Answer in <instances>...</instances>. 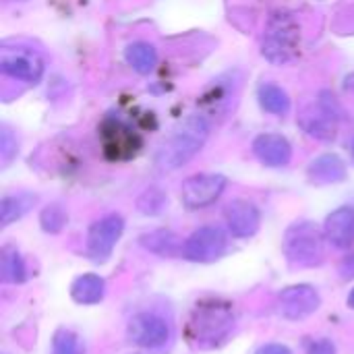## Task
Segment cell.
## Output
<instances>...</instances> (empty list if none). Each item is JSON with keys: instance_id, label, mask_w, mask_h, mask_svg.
<instances>
[{"instance_id": "5bb4252c", "label": "cell", "mask_w": 354, "mask_h": 354, "mask_svg": "<svg viewBox=\"0 0 354 354\" xmlns=\"http://www.w3.org/2000/svg\"><path fill=\"white\" fill-rule=\"evenodd\" d=\"M253 153L268 168H284L292 160V145L278 133H261L253 139Z\"/></svg>"}, {"instance_id": "5b68a950", "label": "cell", "mask_w": 354, "mask_h": 354, "mask_svg": "<svg viewBox=\"0 0 354 354\" xmlns=\"http://www.w3.org/2000/svg\"><path fill=\"white\" fill-rule=\"evenodd\" d=\"M0 71L10 79L35 85L44 77L46 62H44L41 54L29 46L2 44V48H0Z\"/></svg>"}, {"instance_id": "8992f818", "label": "cell", "mask_w": 354, "mask_h": 354, "mask_svg": "<svg viewBox=\"0 0 354 354\" xmlns=\"http://www.w3.org/2000/svg\"><path fill=\"white\" fill-rule=\"evenodd\" d=\"M338 118H340V106L336 97L330 93H322L317 106L305 110L299 122L307 135L319 141H332L338 133Z\"/></svg>"}, {"instance_id": "ffe728a7", "label": "cell", "mask_w": 354, "mask_h": 354, "mask_svg": "<svg viewBox=\"0 0 354 354\" xmlns=\"http://www.w3.org/2000/svg\"><path fill=\"white\" fill-rule=\"evenodd\" d=\"M0 278L4 284H21L27 280V268L21 253L15 247H2L0 253Z\"/></svg>"}, {"instance_id": "d4e9b609", "label": "cell", "mask_w": 354, "mask_h": 354, "mask_svg": "<svg viewBox=\"0 0 354 354\" xmlns=\"http://www.w3.org/2000/svg\"><path fill=\"white\" fill-rule=\"evenodd\" d=\"M52 354H81V340L71 330H58L52 340Z\"/></svg>"}, {"instance_id": "6da1fadb", "label": "cell", "mask_w": 354, "mask_h": 354, "mask_svg": "<svg viewBox=\"0 0 354 354\" xmlns=\"http://www.w3.org/2000/svg\"><path fill=\"white\" fill-rule=\"evenodd\" d=\"M209 137V120L203 114L187 116L172 135L164 141V145L156 153V164L160 170H176L191 162Z\"/></svg>"}, {"instance_id": "44dd1931", "label": "cell", "mask_w": 354, "mask_h": 354, "mask_svg": "<svg viewBox=\"0 0 354 354\" xmlns=\"http://www.w3.org/2000/svg\"><path fill=\"white\" fill-rule=\"evenodd\" d=\"M37 203V197L31 193H19V195H6L0 203V224L8 226L17 220H21L33 205Z\"/></svg>"}, {"instance_id": "83f0119b", "label": "cell", "mask_w": 354, "mask_h": 354, "mask_svg": "<svg viewBox=\"0 0 354 354\" xmlns=\"http://www.w3.org/2000/svg\"><path fill=\"white\" fill-rule=\"evenodd\" d=\"M340 274L344 280H353L354 278V253L348 255L342 263H340Z\"/></svg>"}, {"instance_id": "1f68e13d", "label": "cell", "mask_w": 354, "mask_h": 354, "mask_svg": "<svg viewBox=\"0 0 354 354\" xmlns=\"http://www.w3.org/2000/svg\"><path fill=\"white\" fill-rule=\"evenodd\" d=\"M353 160H354V143H353Z\"/></svg>"}, {"instance_id": "9a60e30c", "label": "cell", "mask_w": 354, "mask_h": 354, "mask_svg": "<svg viewBox=\"0 0 354 354\" xmlns=\"http://www.w3.org/2000/svg\"><path fill=\"white\" fill-rule=\"evenodd\" d=\"M324 232L330 245L336 249H348L354 243V207H338L334 209L324 224Z\"/></svg>"}, {"instance_id": "30bf717a", "label": "cell", "mask_w": 354, "mask_h": 354, "mask_svg": "<svg viewBox=\"0 0 354 354\" xmlns=\"http://www.w3.org/2000/svg\"><path fill=\"white\" fill-rule=\"evenodd\" d=\"M278 313L284 319L301 322L309 315H313L322 307V297L315 286L311 284H295L284 288L278 295Z\"/></svg>"}, {"instance_id": "e0dca14e", "label": "cell", "mask_w": 354, "mask_h": 354, "mask_svg": "<svg viewBox=\"0 0 354 354\" xmlns=\"http://www.w3.org/2000/svg\"><path fill=\"white\" fill-rule=\"evenodd\" d=\"M106 295V282L97 274H83L71 284V297L79 305H97Z\"/></svg>"}, {"instance_id": "7402d4cb", "label": "cell", "mask_w": 354, "mask_h": 354, "mask_svg": "<svg viewBox=\"0 0 354 354\" xmlns=\"http://www.w3.org/2000/svg\"><path fill=\"white\" fill-rule=\"evenodd\" d=\"M141 243L149 251H153L158 255H164V257H172V255L178 253V249H183L180 243H178V236L174 232H170V230H156L151 234H145L141 239Z\"/></svg>"}, {"instance_id": "4dcf8cb0", "label": "cell", "mask_w": 354, "mask_h": 354, "mask_svg": "<svg viewBox=\"0 0 354 354\" xmlns=\"http://www.w3.org/2000/svg\"><path fill=\"white\" fill-rule=\"evenodd\" d=\"M348 307H353L354 309V288L351 290V295H348Z\"/></svg>"}, {"instance_id": "277c9868", "label": "cell", "mask_w": 354, "mask_h": 354, "mask_svg": "<svg viewBox=\"0 0 354 354\" xmlns=\"http://www.w3.org/2000/svg\"><path fill=\"white\" fill-rule=\"evenodd\" d=\"M97 135L104 156L112 162L133 160L143 147V137L118 116H106L97 129Z\"/></svg>"}, {"instance_id": "3957f363", "label": "cell", "mask_w": 354, "mask_h": 354, "mask_svg": "<svg viewBox=\"0 0 354 354\" xmlns=\"http://www.w3.org/2000/svg\"><path fill=\"white\" fill-rule=\"evenodd\" d=\"M301 50V27L292 12L278 10L270 17L261 39V54L272 64L290 62Z\"/></svg>"}, {"instance_id": "f546056e", "label": "cell", "mask_w": 354, "mask_h": 354, "mask_svg": "<svg viewBox=\"0 0 354 354\" xmlns=\"http://www.w3.org/2000/svg\"><path fill=\"white\" fill-rule=\"evenodd\" d=\"M344 89H346V91H351V93H354V73H351V75H346V77H344Z\"/></svg>"}, {"instance_id": "ac0fdd59", "label": "cell", "mask_w": 354, "mask_h": 354, "mask_svg": "<svg viewBox=\"0 0 354 354\" xmlns=\"http://www.w3.org/2000/svg\"><path fill=\"white\" fill-rule=\"evenodd\" d=\"M124 60L135 73L149 75L158 66V50L149 41H133L124 50Z\"/></svg>"}, {"instance_id": "484cf974", "label": "cell", "mask_w": 354, "mask_h": 354, "mask_svg": "<svg viewBox=\"0 0 354 354\" xmlns=\"http://www.w3.org/2000/svg\"><path fill=\"white\" fill-rule=\"evenodd\" d=\"M17 151H19L17 137L12 135V131L8 127H2V133H0V158H2V164L8 166L12 162V158L17 156Z\"/></svg>"}, {"instance_id": "f1b7e54d", "label": "cell", "mask_w": 354, "mask_h": 354, "mask_svg": "<svg viewBox=\"0 0 354 354\" xmlns=\"http://www.w3.org/2000/svg\"><path fill=\"white\" fill-rule=\"evenodd\" d=\"M255 354H292V351L284 344H266Z\"/></svg>"}, {"instance_id": "8fae6325", "label": "cell", "mask_w": 354, "mask_h": 354, "mask_svg": "<svg viewBox=\"0 0 354 354\" xmlns=\"http://www.w3.org/2000/svg\"><path fill=\"white\" fill-rule=\"evenodd\" d=\"M129 340L141 348H160L170 340L168 324L153 313H139L129 322Z\"/></svg>"}, {"instance_id": "d6986e66", "label": "cell", "mask_w": 354, "mask_h": 354, "mask_svg": "<svg viewBox=\"0 0 354 354\" xmlns=\"http://www.w3.org/2000/svg\"><path fill=\"white\" fill-rule=\"evenodd\" d=\"M257 100L259 106L274 116H286L290 112V95L276 83H261L257 87Z\"/></svg>"}, {"instance_id": "4fadbf2b", "label": "cell", "mask_w": 354, "mask_h": 354, "mask_svg": "<svg viewBox=\"0 0 354 354\" xmlns=\"http://www.w3.org/2000/svg\"><path fill=\"white\" fill-rule=\"evenodd\" d=\"M224 218L228 224V230L236 239H249L259 230L261 224V212L259 207L249 199H234L226 205Z\"/></svg>"}, {"instance_id": "52a82bcc", "label": "cell", "mask_w": 354, "mask_h": 354, "mask_svg": "<svg viewBox=\"0 0 354 354\" xmlns=\"http://www.w3.org/2000/svg\"><path fill=\"white\" fill-rule=\"evenodd\" d=\"M226 247H228V239L222 228L203 226L185 241L183 255L193 263H214L226 253Z\"/></svg>"}, {"instance_id": "4316f807", "label": "cell", "mask_w": 354, "mask_h": 354, "mask_svg": "<svg viewBox=\"0 0 354 354\" xmlns=\"http://www.w3.org/2000/svg\"><path fill=\"white\" fill-rule=\"evenodd\" d=\"M307 354H336V344L328 338H307L305 340Z\"/></svg>"}, {"instance_id": "7c38bea8", "label": "cell", "mask_w": 354, "mask_h": 354, "mask_svg": "<svg viewBox=\"0 0 354 354\" xmlns=\"http://www.w3.org/2000/svg\"><path fill=\"white\" fill-rule=\"evenodd\" d=\"M232 326V315L226 307H201L195 311L193 330L197 342H216L226 336Z\"/></svg>"}, {"instance_id": "ba28073f", "label": "cell", "mask_w": 354, "mask_h": 354, "mask_svg": "<svg viewBox=\"0 0 354 354\" xmlns=\"http://www.w3.org/2000/svg\"><path fill=\"white\" fill-rule=\"evenodd\" d=\"M122 232H124V220L118 214H108L102 220L93 222L89 232H87V255H89V259L95 263H104L112 255Z\"/></svg>"}, {"instance_id": "2e32d148", "label": "cell", "mask_w": 354, "mask_h": 354, "mask_svg": "<svg viewBox=\"0 0 354 354\" xmlns=\"http://www.w3.org/2000/svg\"><path fill=\"white\" fill-rule=\"evenodd\" d=\"M307 176L313 185H336V183L346 180L348 170H346V164L340 156L324 153L309 164Z\"/></svg>"}, {"instance_id": "9c48e42d", "label": "cell", "mask_w": 354, "mask_h": 354, "mask_svg": "<svg viewBox=\"0 0 354 354\" xmlns=\"http://www.w3.org/2000/svg\"><path fill=\"white\" fill-rule=\"evenodd\" d=\"M226 183L228 180L222 174H193L183 183L180 199L189 209H203L220 199V195L226 189Z\"/></svg>"}, {"instance_id": "7a4b0ae2", "label": "cell", "mask_w": 354, "mask_h": 354, "mask_svg": "<svg viewBox=\"0 0 354 354\" xmlns=\"http://www.w3.org/2000/svg\"><path fill=\"white\" fill-rule=\"evenodd\" d=\"M326 241H328L326 232H322L317 224L303 220V222H295L284 232L282 251L292 268L299 270L315 268L326 257Z\"/></svg>"}, {"instance_id": "603a6c76", "label": "cell", "mask_w": 354, "mask_h": 354, "mask_svg": "<svg viewBox=\"0 0 354 354\" xmlns=\"http://www.w3.org/2000/svg\"><path fill=\"white\" fill-rule=\"evenodd\" d=\"M66 220H68V216L62 209V205H58V203H52V205L44 207L41 214H39L41 230L48 232V234H58L66 226Z\"/></svg>"}, {"instance_id": "cb8c5ba5", "label": "cell", "mask_w": 354, "mask_h": 354, "mask_svg": "<svg viewBox=\"0 0 354 354\" xmlns=\"http://www.w3.org/2000/svg\"><path fill=\"white\" fill-rule=\"evenodd\" d=\"M137 207L141 214L145 216H158L164 207H166V195L160 191V189H147L139 201H137Z\"/></svg>"}]
</instances>
